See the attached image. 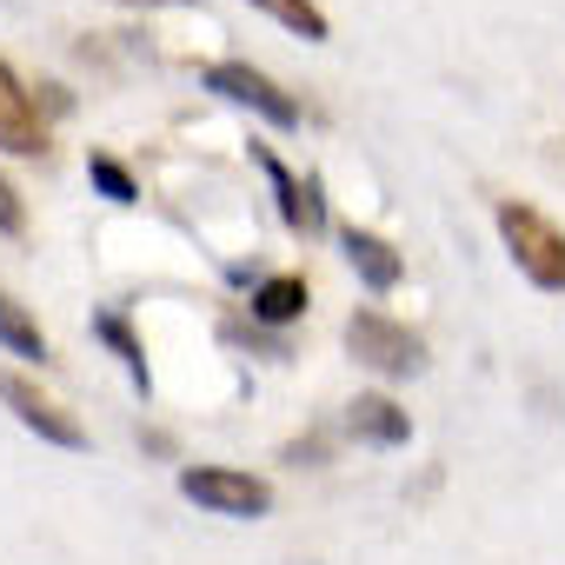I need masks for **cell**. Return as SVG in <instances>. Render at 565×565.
Masks as SVG:
<instances>
[{
  "label": "cell",
  "instance_id": "1",
  "mask_svg": "<svg viewBox=\"0 0 565 565\" xmlns=\"http://www.w3.org/2000/svg\"><path fill=\"white\" fill-rule=\"evenodd\" d=\"M492 220H499V239H505L512 266L532 279V287L565 294V233H558L539 206H525V200H499Z\"/></svg>",
  "mask_w": 565,
  "mask_h": 565
},
{
  "label": "cell",
  "instance_id": "2",
  "mask_svg": "<svg viewBox=\"0 0 565 565\" xmlns=\"http://www.w3.org/2000/svg\"><path fill=\"white\" fill-rule=\"evenodd\" d=\"M347 353H353L366 373H380V380H413V373H426V340H419L413 327L386 320L380 307H360V313L347 320Z\"/></svg>",
  "mask_w": 565,
  "mask_h": 565
},
{
  "label": "cell",
  "instance_id": "3",
  "mask_svg": "<svg viewBox=\"0 0 565 565\" xmlns=\"http://www.w3.org/2000/svg\"><path fill=\"white\" fill-rule=\"evenodd\" d=\"M206 94H220V100H233V107H253L266 127H279V134H294L300 127V100L279 87V81H266L259 67H246V61H213L206 74Z\"/></svg>",
  "mask_w": 565,
  "mask_h": 565
},
{
  "label": "cell",
  "instance_id": "4",
  "mask_svg": "<svg viewBox=\"0 0 565 565\" xmlns=\"http://www.w3.org/2000/svg\"><path fill=\"white\" fill-rule=\"evenodd\" d=\"M180 492L220 519H259L273 512V486L253 479V472H233V466H186L180 472Z\"/></svg>",
  "mask_w": 565,
  "mask_h": 565
},
{
  "label": "cell",
  "instance_id": "5",
  "mask_svg": "<svg viewBox=\"0 0 565 565\" xmlns=\"http://www.w3.org/2000/svg\"><path fill=\"white\" fill-rule=\"evenodd\" d=\"M0 399H8V413L28 426V433H41L47 446H67V452H81L87 446V426L61 406V399H47L28 373H14V366H0Z\"/></svg>",
  "mask_w": 565,
  "mask_h": 565
},
{
  "label": "cell",
  "instance_id": "6",
  "mask_svg": "<svg viewBox=\"0 0 565 565\" xmlns=\"http://www.w3.org/2000/svg\"><path fill=\"white\" fill-rule=\"evenodd\" d=\"M253 167L266 173V186H273V200H279V220H287L294 233H320V226H327V206H320V180H307V186H300V180H294V167L279 160L273 147H259V140H253Z\"/></svg>",
  "mask_w": 565,
  "mask_h": 565
},
{
  "label": "cell",
  "instance_id": "7",
  "mask_svg": "<svg viewBox=\"0 0 565 565\" xmlns=\"http://www.w3.org/2000/svg\"><path fill=\"white\" fill-rule=\"evenodd\" d=\"M0 153H28V160H41V153H47L41 107H34V94L14 81V67H8V61H0Z\"/></svg>",
  "mask_w": 565,
  "mask_h": 565
},
{
  "label": "cell",
  "instance_id": "8",
  "mask_svg": "<svg viewBox=\"0 0 565 565\" xmlns=\"http://www.w3.org/2000/svg\"><path fill=\"white\" fill-rule=\"evenodd\" d=\"M340 246H347V266L366 279L373 294H393L399 279H406V259H399L380 233H366V226H340Z\"/></svg>",
  "mask_w": 565,
  "mask_h": 565
},
{
  "label": "cell",
  "instance_id": "9",
  "mask_svg": "<svg viewBox=\"0 0 565 565\" xmlns=\"http://www.w3.org/2000/svg\"><path fill=\"white\" fill-rule=\"evenodd\" d=\"M347 433L366 439V446H406V439H413V419L399 413V399H386V393H360V399L347 406Z\"/></svg>",
  "mask_w": 565,
  "mask_h": 565
},
{
  "label": "cell",
  "instance_id": "10",
  "mask_svg": "<svg viewBox=\"0 0 565 565\" xmlns=\"http://www.w3.org/2000/svg\"><path fill=\"white\" fill-rule=\"evenodd\" d=\"M307 313V279L300 273H273L253 287V327H294Z\"/></svg>",
  "mask_w": 565,
  "mask_h": 565
},
{
  "label": "cell",
  "instance_id": "11",
  "mask_svg": "<svg viewBox=\"0 0 565 565\" xmlns=\"http://www.w3.org/2000/svg\"><path fill=\"white\" fill-rule=\"evenodd\" d=\"M94 340H100V347H114V360L127 366V380H134L140 393L153 386V373H147V347L134 340V327H127V313H120V307H100V313H94Z\"/></svg>",
  "mask_w": 565,
  "mask_h": 565
},
{
  "label": "cell",
  "instance_id": "12",
  "mask_svg": "<svg viewBox=\"0 0 565 565\" xmlns=\"http://www.w3.org/2000/svg\"><path fill=\"white\" fill-rule=\"evenodd\" d=\"M0 347L8 353H21V360H47V333H41V320L0 287Z\"/></svg>",
  "mask_w": 565,
  "mask_h": 565
},
{
  "label": "cell",
  "instance_id": "13",
  "mask_svg": "<svg viewBox=\"0 0 565 565\" xmlns=\"http://www.w3.org/2000/svg\"><path fill=\"white\" fill-rule=\"evenodd\" d=\"M253 8L259 14H273L279 28H294V34H307V41H327L333 34V21L313 8V0H253Z\"/></svg>",
  "mask_w": 565,
  "mask_h": 565
},
{
  "label": "cell",
  "instance_id": "14",
  "mask_svg": "<svg viewBox=\"0 0 565 565\" xmlns=\"http://www.w3.org/2000/svg\"><path fill=\"white\" fill-rule=\"evenodd\" d=\"M87 180H94V186H100V193H107L114 206H134V200H140L134 173H127V167H120L114 153H87Z\"/></svg>",
  "mask_w": 565,
  "mask_h": 565
},
{
  "label": "cell",
  "instance_id": "15",
  "mask_svg": "<svg viewBox=\"0 0 565 565\" xmlns=\"http://www.w3.org/2000/svg\"><path fill=\"white\" fill-rule=\"evenodd\" d=\"M220 340H226V347H253V353H266V360H294V347H287V340H273L266 327H246V320H226V327H220Z\"/></svg>",
  "mask_w": 565,
  "mask_h": 565
},
{
  "label": "cell",
  "instance_id": "16",
  "mask_svg": "<svg viewBox=\"0 0 565 565\" xmlns=\"http://www.w3.org/2000/svg\"><path fill=\"white\" fill-rule=\"evenodd\" d=\"M0 233H28V206H21V193H14V180L8 173H0Z\"/></svg>",
  "mask_w": 565,
  "mask_h": 565
},
{
  "label": "cell",
  "instance_id": "17",
  "mask_svg": "<svg viewBox=\"0 0 565 565\" xmlns=\"http://www.w3.org/2000/svg\"><path fill=\"white\" fill-rule=\"evenodd\" d=\"M287 459H294V466H307V459H327V433H313V439H294V446H287Z\"/></svg>",
  "mask_w": 565,
  "mask_h": 565
},
{
  "label": "cell",
  "instance_id": "18",
  "mask_svg": "<svg viewBox=\"0 0 565 565\" xmlns=\"http://www.w3.org/2000/svg\"><path fill=\"white\" fill-rule=\"evenodd\" d=\"M127 8H193V0H127Z\"/></svg>",
  "mask_w": 565,
  "mask_h": 565
}]
</instances>
